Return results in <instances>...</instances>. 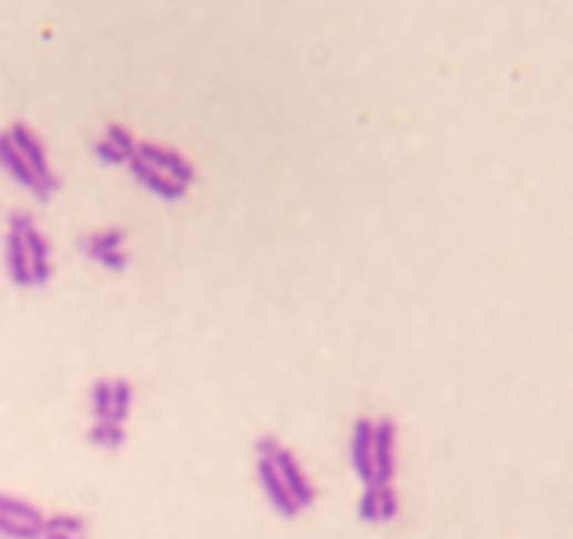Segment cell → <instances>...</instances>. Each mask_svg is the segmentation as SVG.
<instances>
[{"instance_id": "4", "label": "cell", "mask_w": 573, "mask_h": 539, "mask_svg": "<svg viewBox=\"0 0 573 539\" xmlns=\"http://www.w3.org/2000/svg\"><path fill=\"white\" fill-rule=\"evenodd\" d=\"M43 520L40 508L20 497L0 495V537L9 539H40L43 533Z\"/></svg>"}, {"instance_id": "15", "label": "cell", "mask_w": 573, "mask_h": 539, "mask_svg": "<svg viewBox=\"0 0 573 539\" xmlns=\"http://www.w3.org/2000/svg\"><path fill=\"white\" fill-rule=\"evenodd\" d=\"M396 515H399V495H396L393 486H376V517H379V522L396 520Z\"/></svg>"}, {"instance_id": "12", "label": "cell", "mask_w": 573, "mask_h": 539, "mask_svg": "<svg viewBox=\"0 0 573 539\" xmlns=\"http://www.w3.org/2000/svg\"><path fill=\"white\" fill-rule=\"evenodd\" d=\"M133 398H136V390L127 379H113V393H111V424H122L125 427V421L131 418V410H133Z\"/></svg>"}, {"instance_id": "6", "label": "cell", "mask_w": 573, "mask_h": 539, "mask_svg": "<svg viewBox=\"0 0 573 539\" xmlns=\"http://www.w3.org/2000/svg\"><path fill=\"white\" fill-rule=\"evenodd\" d=\"M396 471V424L374 421V486H387Z\"/></svg>"}, {"instance_id": "10", "label": "cell", "mask_w": 573, "mask_h": 539, "mask_svg": "<svg viewBox=\"0 0 573 539\" xmlns=\"http://www.w3.org/2000/svg\"><path fill=\"white\" fill-rule=\"evenodd\" d=\"M350 460L365 486H374V421L359 418L350 438Z\"/></svg>"}, {"instance_id": "8", "label": "cell", "mask_w": 573, "mask_h": 539, "mask_svg": "<svg viewBox=\"0 0 573 539\" xmlns=\"http://www.w3.org/2000/svg\"><path fill=\"white\" fill-rule=\"evenodd\" d=\"M136 136H133L127 127L122 125H108V131L102 133V138H96L91 153H94L96 162L108 164V167H116V164L131 162L133 151H136Z\"/></svg>"}, {"instance_id": "11", "label": "cell", "mask_w": 573, "mask_h": 539, "mask_svg": "<svg viewBox=\"0 0 573 539\" xmlns=\"http://www.w3.org/2000/svg\"><path fill=\"white\" fill-rule=\"evenodd\" d=\"M40 539H88V522L76 515L45 517Z\"/></svg>"}, {"instance_id": "5", "label": "cell", "mask_w": 573, "mask_h": 539, "mask_svg": "<svg viewBox=\"0 0 573 539\" xmlns=\"http://www.w3.org/2000/svg\"><path fill=\"white\" fill-rule=\"evenodd\" d=\"M82 251L88 260L105 266L108 271H122L127 266V249H125V232L111 226V229H100L80 240Z\"/></svg>"}, {"instance_id": "13", "label": "cell", "mask_w": 573, "mask_h": 539, "mask_svg": "<svg viewBox=\"0 0 573 539\" xmlns=\"http://www.w3.org/2000/svg\"><path fill=\"white\" fill-rule=\"evenodd\" d=\"M88 440L100 449H119V446L125 444V427L122 424H111V421H94V427L88 433Z\"/></svg>"}, {"instance_id": "9", "label": "cell", "mask_w": 573, "mask_h": 539, "mask_svg": "<svg viewBox=\"0 0 573 539\" xmlns=\"http://www.w3.org/2000/svg\"><path fill=\"white\" fill-rule=\"evenodd\" d=\"M257 477H260V486L263 491H266L268 502L280 511L283 517H297L303 508L297 506V500L291 497V491H288L286 480H283L280 469H277V464L272 458H257Z\"/></svg>"}, {"instance_id": "2", "label": "cell", "mask_w": 573, "mask_h": 539, "mask_svg": "<svg viewBox=\"0 0 573 539\" xmlns=\"http://www.w3.org/2000/svg\"><path fill=\"white\" fill-rule=\"evenodd\" d=\"M3 260L14 286L40 289L51 280V243L29 213H14L3 235Z\"/></svg>"}, {"instance_id": "3", "label": "cell", "mask_w": 573, "mask_h": 539, "mask_svg": "<svg viewBox=\"0 0 573 539\" xmlns=\"http://www.w3.org/2000/svg\"><path fill=\"white\" fill-rule=\"evenodd\" d=\"M133 178L162 201H178L195 184V167L184 153L158 142H139L131 162Z\"/></svg>"}, {"instance_id": "1", "label": "cell", "mask_w": 573, "mask_h": 539, "mask_svg": "<svg viewBox=\"0 0 573 539\" xmlns=\"http://www.w3.org/2000/svg\"><path fill=\"white\" fill-rule=\"evenodd\" d=\"M0 167L7 169L20 187L38 195L40 201H51L60 189V178L51 167L43 138L25 122H14L7 131H0Z\"/></svg>"}, {"instance_id": "14", "label": "cell", "mask_w": 573, "mask_h": 539, "mask_svg": "<svg viewBox=\"0 0 573 539\" xmlns=\"http://www.w3.org/2000/svg\"><path fill=\"white\" fill-rule=\"evenodd\" d=\"M111 393H113V379H100L91 387V415L94 421H108L111 418Z\"/></svg>"}, {"instance_id": "7", "label": "cell", "mask_w": 573, "mask_h": 539, "mask_svg": "<svg viewBox=\"0 0 573 539\" xmlns=\"http://www.w3.org/2000/svg\"><path fill=\"white\" fill-rule=\"evenodd\" d=\"M268 458L277 464V469H280L283 480H286L288 491H291V497L297 500L299 508H308L317 500V489H314V484L308 480V475L303 471V464H299L297 455H294L291 449L280 446V449H277L275 455H268Z\"/></svg>"}]
</instances>
